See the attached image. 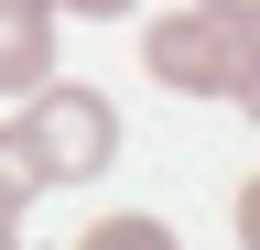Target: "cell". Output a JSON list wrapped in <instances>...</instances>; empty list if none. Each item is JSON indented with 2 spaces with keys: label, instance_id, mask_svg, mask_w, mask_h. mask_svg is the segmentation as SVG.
Here are the masks:
<instances>
[{
  "label": "cell",
  "instance_id": "obj_1",
  "mask_svg": "<svg viewBox=\"0 0 260 250\" xmlns=\"http://www.w3.org/2000/svg\"><path fill=\"white\" fill-rule=\"evenodd\" d=\"M141 66L174 87V98H228V109H249V98H260V22L162 11L152 33H141Z\"/></svg>",
  "mask_w": 260,
  "mask_h": 250
},
{
  "label": "cell",
  "instance_id": "obj_3",
  "mask_svg": "<svg viewBox=\"0 0 260 250\" xmlns=\"http://www.w3.org/2000/svg\"><path fill=\"white\" fill-rule=\"evenodd\" d=\"M54 76V0H0V98H32Z\"/></svg>",
  "mask_w": 260,
  "mask_h": 250
},
{
  "label": "cell",
  "instance_id": "obj_5",
  "mask_svg": "<svg viewBox=\"0 0 260 250\" xmlns=\"http://www.w3.org/2000/svg\"><path fill=\"white\" fill-rule=\"evenodd\" d=\"M54 11H87V22H119L130 0H54Z\"/></svg>",
  "mask_w": 260,
  "mask_h": 250
},
{
  "label": "cell",
  "instance_id": "obj_2",
  "mask_svg": "<svg viewBox=\"0 0 260 250\" xmlns=\"http://www.w3.org/2000/svg\"><path fill=\"white\" fill-rule=\"evenodd\" d=\"M11 131H22V152H32L44 185H98L119 163V109L98 98V87H32V109Z\"/></svg>",
  "mask_w": 260,
  "mask_h": 250
},
{
  "label": "cell",
  "instance_id": "obj_4",
  "mask_svg": "<svg viewBox=\"0 0 260 250\" xmlns=\"http://www.w3.org/2000/svg\"><path fill=\"white\" fill-rule=\"evenodd\" d=\"M32 196H44V174H32V152H22V131H0V239L32 217Z\"/></svg>",
  "mask_w": 260,
  "mask_h": 250
},
{
  "label": "cell",
  "instance_id": "obj_6",
  "mask_svg": "<svg viewBox=\"0 0 260 250\" xmlns=\"http://www.w3.org/2000/svg\"><path fill=\"white\" fill-rule=\"evenodd\" d=\"M195 11H228V22H260V0H195Z\"/></svg>",
  "mask_w": 260,
  "mask_h": 250
}]
</instances>
